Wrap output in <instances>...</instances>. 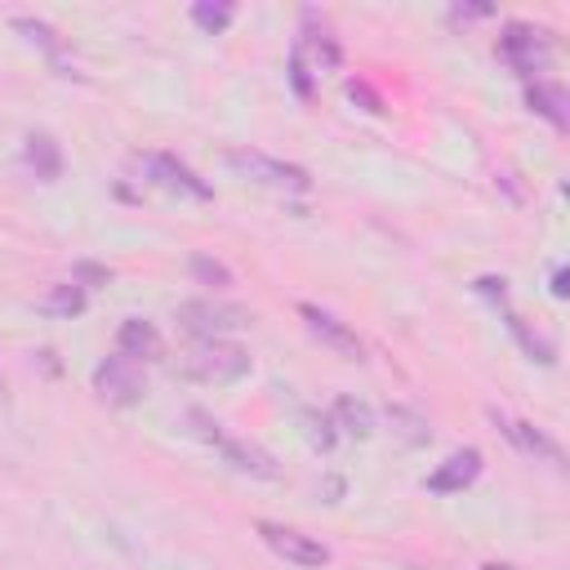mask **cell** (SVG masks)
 Listing matches in <instances>:
<instances>
[{"instance_id":"1","label":"cell","mask_w":570,"mask_h":570,"mask_svg":"<svg viewBox=\"0 0 570 570\" xmlns=\"http://www.w3.org/2000/svg\"><path fill=\"white\" fill-rule=\"evenodd\" d=\"M196 428V436L205 441V445H214L236 472H245V476H258V481H276L281 476V468H276V459L263 450V445H254V441H245V436H232V432H223V423L218 419H209L205 410H191L187 414Z\"/></svg>"},{"instance_id":"2","label":"cell","mask_w":570,"mask_h":570,"mask_svg":"<svg viewBox=\"0 0 570 570\" xmlns=\"http://www.w3.org/2000/svg\"><path fill=\"white\" fill-rule=\"evenodd\" d=\"M249 352L240 347V343H232V338H196L191 343V352L183 356V370H187V379H196V383H209V387H227V383H236V379H245L249 374Z\"/></svg>"},{"instance_id":"3","label":"cell","mask_w":570,"mask_h":570,"mask_svg":"<svg viewBox=\"0 0 570 570\" xmlns=\"http://www.w3.org/2000/svg\"><path fill=\"white\" fill-rule=\"evenodd\" d=\"M227 169H236L240 178L258 183V187H272V191H307L312 178L303 165H285L276 156H263V151H249V147H232L227 156Z\"/></svg>"},{"instance_id":"4","label":"cell","mask_w":570,"mask_h":570,"mask_svg":"<svg viewBox=\"0 0 570 570\" xmlns=\"http://www.w3.org/2000/svg\"><path fill=\"white\" fill-rule=\"evenodd\" d=\"M94 392L107 401V405H138L147 396V379H142V365L129 361V356H102L94 365Z\"/></svg>"},{"instance_id":"5","label":"cell","mask_w":570,"mask_h":570,"mask_svg":"<svg viewBox=\"0 0 570 570\" xmlns=\"http://www.w3.org/2000/svg\"><path fill=\"white\" fill-rule=\"evenodd\" d=\"M178 321L200 338H227L232 330H245L254 321V312H245L236 303H223V298H191V303L178 307Z\"/></svg>"},{"instance_id":"6","label":"cell","mask_w":570,"mask_h":570,"mask_svg":"<svg viewBox=\"0 0 570 570\" xmlns=\"http://www.w3.org/2000/svg\"><path fill=\"white\" fill-rule=\"evenodd\" d=\"M258 539L281 557V561H289V566H303V570H316V566H325L330 561V548L321 543V539H312V534H303V530H294V525H276V521H258Z\"/></svg>"},{"instance_id":"7","label":"cell","mask_w":570,"mask_h":570,"mask_svg":"<svg viewBox=\"0 0 570 570\" xmlns=\"http://www.w3.org/2000/svg\"><path fill=\"white\" fill-rule=\"evenodd\" d=\"M499 58H503L517 76H534V71H543V62H548V36L534 31V27H525V22H508L503 36H499Z\"/></svg>"},{"instance_id":"8","label":"cell","mask_w":570,"mask_h":570,"mask_svg":"<svg viewBox=\"0 0 570 570\" xmlns=\"http://www.w3.org/2000/svg\"><path fill=\"white\" fill-rule=\"evenodd\" d=\"M142 169H147V178H151L156 187H165V191H174V196H183V200H214V187H209L196 169H187L178 156H169V151H151V156L142 160Z\"/></svg>"},{"instance_id":"9","label":"cell","mask_w":570,"mask_h":570,"mask_svg":"<svg viewBox=\"0 0 570 570\" xmlns=\"http://www.w3.org/2000/svg\"><path fill=\"white\" fill-rule=\"evenodd\" d=\"M298 316H303L307 330H312L325 347H334L338 356H347V361H361V356H365V343L356 338V330H352L347 321H338L334 312H325V307H316V303H298Z\"/></svg>"},{"instance_id":"10","label":"cell","mask_w":570,"mask_h":570,"mask_svg":"<svg viewBox=\"0 0 570 570\" xmlns=\"http://www.w3.org/2000/svg\"><path fill=\"white\" fill-rule=\"evenodd\" d=\"M476 476H481V450L468 445V450H454L423 485H428L432 494H459V490H468Z\"/></svg>"},{"instance_id":"11","label":"cell","mask_w":570,"mask_h":570,"mask_svg":"<svg viewBox=\"0 0 570 570\" xmlns=\"http://www.w3.org/2000/svg\"><path fill=\"white\" fill-rule=\"evenodd\" d=\"M490 419L499 423V432L517 445V450H525V454H534V459H548L552 468H561V445L548 436V432H539L534 423H521V419H508V414H499V410H490Z\"/></svg>"},{"instance_id":"12","label":"cell","mask_w":570,"mask_h":570,"mask_svg":"<svg viewBox=\"0 0 570 570\" xmlns=\"http://www.w3.org/2000/svg\"><path fill=\"white\" fill-rule=\"evenodd\" d=\"M22 160H27V169L40 178V183H53V178H62V147H58V138L53 134H27V142H22Z\"/></svg>"},{"instance_id":"13","label":"cell","mask_w":570,"mask_h":570,"mask_svg":"<svg viewBox=\"0 0 570 570\" xmlns=\"http://www.w3.org/2000/svg\"><path fill=\"white\" fill-rule=\"evenodd\" d=\"M116 352L129 356V361H151V356H160V330L142 316H129L116 330Z\"/></svg>"},{"instance_id":"14","label":"cell","mask_w":570,"mask_h":570,"mask_svg":"<svg viewBox=\"0 0 570 570\" xmlns=\"http://www.w3.org/2000/svg\"><path fill=\"white\" fill-rule=\"evenodd\" d=\"M525 102H530V111H534V116H543L548 125H557V129H566V125H570V98H566V89H561V85H552V80H530Z\"/></svg>"},{"instance_id":"15","label":"cell","mask_w":570,"mask_h":570,"mask_svg":"<svg viewBox=\"0 0 570 570\" xmlns=\"http://www.w3.org/2000/svg\"><path fill=\"white\" fill-rule=\"evenodd\" d=\"M330 423L352 441H370L374 436V410L365 401H356V396H338L334 410H330Z\"/></svg>"},{"instance_id":"16","label":"cell","mask_w":570,"mask_h":570,"mask_svg":"<svg viewBox=\"0 0 570 570\" xmlns=\"http://www.w3.org/2000/svg\"><path fill=\"white\" fill-rule=\"evenodd\" d=\"M508 330L517 334V343H521V352L530 356V361H539V365H552L557 361V347H552V338H543V334H534L517 312H508Z\"/></svg>"},{"instance_id":"17","label":"cell","mask_w":570,"mask_h":570,"mask_svg":"<svg viewBox=\"0 0 570 570\" xmlns=\"http://www.w3.org/2000/svg\"><path fill=\"white\" fill-rule=\"evenodd\" d=\"M387 423H392V432L405 441V445H428V419L423 414H414V410H405V405H387Z\"/></svg>"},{"instance_id":"18","label":"cell","mask_w":570,"mask_h":570,"mask_svg":"<svg viewBox=\"0 0 570 570\" xmlns=\"http://www.w3.org/2000/svg\"><path fill=\"white\" fill-rule=\"evenodd\" d=\"M40 312L49 316H80L85 312V289L71 281V285H53L45 298H40Z\"/></svg>"},{"instance_id":"19","label":"cell","mask_w":570,"mask_h":570,"mask_svg":"<svg viewBox=\"0 0 570 570\" xmlns=\"http://www.w3.org/2000/svg\"><path fill=\"white\" fill-rule=\"evenodd\" d=\"M191 22H196L205 36H218V31L232 22V4H209V0H196V4H191Z\"/></svg>"},{"instance_id":"20","label":"cell","mask_w":570,"mask_h":570,"mask_svg":"<svg viewBox=\"0 0 570 570\" xmlns=\"http://www.w3.org/2000/svg\"><path fill=\"white\" fill-rule=\"evenodd\" d=\"M13 27H18L27 40H36V45H40L58 67H62V58H58V36H53V27H49V22H40V18H13Z\"/></svg>"},{"instance_id":"21","label":"cell","mask_w":570,"mask_h":570,"mask_svg":"<svg viewBox=\"0 0 570 570\" xmlns=\"http://www.w3.org/2000/svg\"><path fill=\"white\" fill-rule=\"evenodd\" d=\"M298 49H303V53H312L321 67H338V62H343V49H338L330 36H321V31H303Z\"/></svg>"},{"instance_id":"22","label":"cell","mask_w":570,"mask_h":570,"mask_svg":"<svg viewBox=\"0 0 570 570\" xmlns=\"http://www.w3.org/2000/svg\"><path fill=\"white\" fill-rule=\"evenodd\" d=\"M191 276H196V281H205V285H214V289H223V285H232V272H227L223 263H214V258H205V254H196V258H191Z\"/></svg>"},{"instance_id":"23","label":"cell","mask_w":570,"mask_h":570,"mask_svg":"<svg viewBox=\"0 0 570 570\" xmlns=\"http://www.w3.org/2000/svg\"><path fill=\"white\" fill-rule=\"evenodd\" d=\"M303 428H307V441H312L316 450H330V445H334V423H330V414L303 410Z\"/></svg>"},{"instance_id":"24","label":"cell","mask_w":570,"mask_h":570,"mask_svg":"<svg viewBox=\"0 0 570 570\" xmlns=\"http://www.w3.org/2000/svg\"><path fill=\"white\" fill-rule=\"evenodd\" d=\"M289 85H294V94L298 98H312V71H307V53L294 45V53H289Z\"/></svg>"},{"instance_id":"25","label":"cell","mask_w":570,"mask_h":570,"mask_svg":"<svg viewBox=\"0 0 570 570\" xmlns=\"http://www.w3.org/2000/svg\"><path fill=\"white\" fill-rule=\"evenodd\" d=\"M107 276H111V272H107L102 263H76V285H80V289H89V285H107Z\"/></svg>"},{"instance_id":"26","label":"cell","mask_w":570,"mask_h":570,"mask_svg":"<svg viewBox=\"0 0 570 570\" xmlns=\"http://www.w3.org/2000/svg\"><path fill=\"white\" fill-rule=\"evenodd\" d=\"M476 294H485V298L508 307V281L503 276H476Z\"/></svg>"},{"instance_id":"27","label":"cell","mask_w":570,"mask_h":570,"mask_svg":"<svg viewBox=\"0 0 570 570\" xmlns=\"http://www.w3.org/2000/svg\"><path fill=\"white\" fill-rule=\"evenodd\" d=\"M454 22H468V18H490V4H454L450 9Z\"/></svg>"},{"instance_id":"28","label":"cell","mask_w":570,"mask_h":570,"mask_svg":"<svg viewBox=\"0 0 570 570\" xmlns=\"http://www.w3.org/2000/svg\"><path fill=\"white\" fill-rule=\"evenodd\" d=\"M347 94H352V98H361V102H365V111H383V102H379V94H374V89H365V85H347Z\"/></svg>"},{"instance_id":"29","label":"cell","mask_w":570,"mask_h":570,"mask_svg":"<svg viewBox=\"0 0 570 570\" xmlns=\"http://www.w3.org/2000/svg\"><path fill=\"white\" fill-rule=\"evenodd\" d=\"M552 294H557V298H566V294H570V285H566V267H557V272H552Z\"/></svg>"},{"instance_id":"30","label":"cell","mask_w":570,"mask_h":570,"mask_svg":"<svg viewBox=\"0 0 570 570\" xmlns=\"http://www.w3.org/2000/svg\"><path fill=\"white\" fill-rule=\"evenodd\" d=\"M481 570H512V566H499V561H490V566H481Z\"/></svg>"},{"instance_id":"31","label":"cell","mask_w":570,"mask_h":570,"mask_svg":"<svg viewBox=\"0 0 570 570\" xmlns=\"http://www.w3.org/2000/svg\"><path fill=\"white\" fill-rule=\"evenodd\" d=\"M0 387H4V383H0Z\"/></svg>"}]
</instances>
